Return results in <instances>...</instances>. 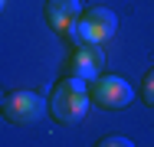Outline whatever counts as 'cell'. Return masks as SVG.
I'll return each mask as SVG.
<instances>
[{"label":"cell","mask_w":154,"mask_h":147,"mask_svg":"<svg viewBox=\"0 0 154 147\" xmlns=\"http://www.w3.org/2000/svg\"><path fill=\"white\" fill-rule=\"evenodd\" d=\"M89 105H92V95H89V82L85 79H62L59 85L53 88L49 95V115L56 118L66 128H75L82 118L89 115Z\"/></svg>","instance_id":"obj_1"},{"label":"cell","mask_w":154,"mask_h":147,"mask_svg":"<svg viewBox=\"0 0 154 147\" xmlns=\"http://www.w3.org/2000/svg\"><path fill=\"white\" fill-rule=\"evenodd\" d=\"M115 29H118V16L108 7H92V10L82 13V20L69 29L66 36H69L72 46H82V43H98L102 46L105 39L115 36Z\"/></svg>","instance_id":"obj_2"},{"label":"cell","mask_w":154,"mask_h":147,"mask_svg":"<svg viewBox=\"0 0 154 147\" xmlns=\"http://www.w3.org/2000/svg\"><path fill=\"white\" fill-rule=\"evenodd\" d=\"M46 111H49V101L30 88H17L3 95V118L10 124H36L46 118Z\"/></svg>","instance_id":"obj_3"},{"label":"cell","mask_w":154,"mask_h":147,"mask_svg":"<svg viewBox=\"0 0 154 147\" xmlns=\"http://www.w3.org/2000/svg\"><path fill=\"white\" fill-rule=\"evenodd\" d=\"M89 95H92V101L98 108H105V111H122V108L131 105L134 88L128 85L122 75H98L95 82H89Z\"/></svg>","instance_id":"obj_4"},{"label":"cell","mask_w":154,"mask_h":147,"mask_svg":"<svg viewBox=\"0 0 154 147\" xmlns=\"http://www.w3.org/2000/svg\"><path fill=\"white\" fill-rule=\"evenodd\" d=\"M105 69V52L98 49V43H82V46H72V56H69V65L66 72L75 75V79H85V82H95Z\"/></svg>","instance_id":"obj_5"},{"label":"cell","mask_w":154,"mask_h":147,"mask_svg":"<svg viewBox=\"0 0 154 147\" xmlns=\"http://www.w3.org/2000/svg\"><path fill=\"white\" fill-rule=\"evenodd\" d=\"M43 13H46V23L56 29V33H69L82 20L85 10H82V0H46Z\"/></svg>","instance_id":"obj_6"},{"label":"cell","mask_w":154,"mask_h":147,"mask_svg":"<svg viewBox=\"0 0 154 147\" xmlns=\"http://www.w3.org/2000/svg\"><path fill=\"white\" fill-rule=\"evenodd\" d=\"M141 98H144L148 108H154V69H148L144 79H141Z\"/></svg>","instance_id":"obj_7"},{"label":"cell","mask_w":154,"mask_h":147,"mask_svg":"<svg viewBox=\"0 0 154 147\" xmlns=\"http://www.w3.org/2000/svg\"><path fill=\"white\" fill-rule=\"evenodd\" d=\"M95 147H134L131 137H118V134H112V137H102Z\"/></svg>","instance_id":"obj_8"}]
</instances>
